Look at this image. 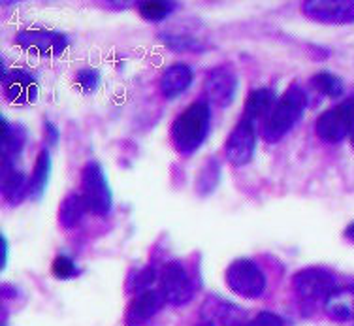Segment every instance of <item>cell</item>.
<instances>
[{
	"mask_svg": "<svg viewBox=\"0 0 354 326\" xmlns=\"http://www.w3.org/2000/svg\"><path fill=\"white\" fill-rule=\"evenodd\" d=\"M209 104L204 100L192 102L183 114L176 117V121L171 123L170 138L177 153L192 155L200 150L209 130Z\"/></svg>",
	"mask_w": 354,
	"mask_h": 326,
	"instance_id": "obj_1",
	"label": "cell"
},
{
	"mask_svg": "<svg viewBox=\"0 0 354 326\" xmlns=\"http://www.w3.org/2000/svg\"><path fill=\"white\" fill-rule=\"evenodd\" d=\"M306 108V91L300 85H292V87L286 89L285 95L281 96L275 104L272 116L268 117V121L264 123L262 138L270 143L279 142L281 138L286 136L294 129V125L300 121Z\"/></svg>",
	"mask_w": 354,
	"mask_h": 326,
	"instance_id": "obj_2",
	"label": "cell"
},
{
	"mask_svg": "<svg viewBox=\"0 0 354 326\" xmlns=\"http://www.w3.org/2000/svg\"><path fill=\"white\" fill-rule=\"evenodd\" d=\"M82 197L87 211L95 215H108L113 206V194L109 189L104 168L96 161H88L82 170Z\"/></svg>",
	"mask_w": 354,
	"mask_h": 326,
	"instance_id": "obj_3",
	"label": "cell"
},
{
	"mask_svg": "<svg viewBox=\"0 0 354 326\" xmlns=\"http://www.w3.org/2000/svg\"><path fill=\"white\" fill-rule=\"evenodd\" d=\"M226 285L243 298H260L266 291L264 272L249 258H238L226 270Z\"/></svg>",
	"mask_w": 354,
	"mask_h": 326,
	"instance_id": "obj_4",
	"label": "cell"
},
{
	"mask_svg": "<svg viewBox=\"0 0 354 326\" xmlns=\"http://www.w3.org/2000/svg\"><path fill=\"white\" fill-rule=\"evenodd\" d=\"M354 116V98L337 104L334 108L326 109L317 119V134L322 142L339 143L348 136L351 123Z\"/></svg>",
	"mask_w": 354,
	"mask_h": 326,
	"instance_id": "obj_5",
	"label": "cell"
},
{
	"mask_svg": "<svg viewBox=\"0 0 354 326\" xmlns=\"http://www.w3.org/2000/svg\"><path fill=\"white\" fill-rule=\"evenodd\" d=\"M294 291L298 292L304 302H326L330 294L335 291V279L322 268H306L294 275Z\"/></svg>",
	"mask_w": 354,
	"mask_h": 326,
	"instance_id": "obj_6",
	"label": "cell"
},
{
	"mask_svg": "<svg viewBox=\"0 0 354 326\" xmlns=\"http://www.w3.org/2000/svg\"><path fill=\"white\" fill-rule=\"evenodd\" d=\"M301 12L309 19L324 25H347L354 23L353 0H306L301 2Z\"/></svg>",
	"mask_w": 354,
	"mask_h": 326,
	"instance_id": "obj_7",
	"label": "cell"
},
{
	"mask_svg": "<svg viewBox=\"0 0 354 326\" xmlns=\"http://www.w3.org/2000/svg\"><path fill=\"white\" fill-rule=\"evenodd\" d=\"M158 291L162 292L166 304H171V306H183L187 302H191L194 289H192V281L183 264L168 262L164 266Z\"/></svg>",
	"mask_w": 354,
	"mask_h": 326,
	"instance_id": "obj_8",
	"label": "cell"
},
{
	"mask_svg": "<svg viewBox=\"0 0 354 326\" xmlns=\"http://www.w3.org/2000/svg\"><path fill=\"white\" fill-rule=\"evenodd\" d=\"M254 150H257V127L241 117V121L234 127L225 143L226 159L234 166H245L254 156Z\"/></svg>",
	"mask_w": 354,
	"mask_h": 326,
	"instance_id": "obj_9",
	"label": "cell"
},
{
	"mask_svg": "<svg viewBox=\"0 0 354 326\" xmlns=\"http://www.w3.org/2000/svg\"><path fill=\"white\" fill-rule=\"evenodd\" d=\"M238 93V75L230 66H218L205 75L204 95L218 108H228Z\"/></svg>",
	"mask_w": 354,
	"mask_h": 326,
	"instance_id": "obj_10",
	"label": "cell"
},
{
	"mask_svg": "<svg viewBox=\"0 0 354 326\" xmlns=\"http://www.w3.org/2000/svg\"><path fill=\"white\" fill-rule=\"evenodd\" d=\"M15 44L30 53L61 55L68 48V38L53 30H23L15 36Z\"/></svg>",
	"mask_w": 354,
	"mask_h": 326,
	"instance_id": "obj_11",
	"label": "cell"
},
{
	"mask_svg": "<svg viewBox=\"0 0 354 326\" xmlns=\"http://www.w3.org/2000/svg\"><path fill=\"white\" fill-rule=\"evenodd\" d=\"M164 304H166V300H164L160 291L147 289V291L138 292L136 296L132 298V302L129 304V309H127V315H124V323H127V326L143 325L153 315H157Z\"/></svg>",
	"mask_w": 354,
	"mask_h": 326,
	"instance_id": "obj_12",
	"label": "cell"
},
{
	"mask_svg": "<svg viewBox=\"0 0 354 326\" xmlns=\"http://www.w3.org/2000/svg\"><path fill=\"white\" fill-rule=\"evenodd\" d=\"M2 87L10 102L28 104L36 100V80L25 70L2 69Z\"/></svg>",
	"mask_w": 354,
	"mask_h": 326,
	"instance_id": "obj_13",
	"label": "cell"
},
{
	"mask_svg": "<svg viewBox=\"0 0 354 326\" xmlns=\"http://www.w3.org/2000/svg\"><path fill=\"white\" fill-rule=\"evenodd\" d=\"M202 319L207 326H239L245 323V311L221 298H207L202 306Z\"/></svg>",
	"mask_w": 354,
	"mask_h": 326,
	"instance_id": "obj_14",
	"label": "cell"
},
{
	"mask_svg": "<svg viewBox=\"0 0 354 326\" xmlns=\"http://www.w3.org/2000/svg\"><path fill=\"white\" fill-rule=\"evenodd\" d=\"M277 104V96L272 89L262 87L254 89L245 102V111H243V119L252 123L257 127V123L268 121V117L272 116L273 108Z\"/></svg>",
	"mask_w": 354,
	"mask_h": 326,
	"instance_id": "obj_15",
	"label": "cell"
},
{
	"mask_svg": "<svg viewBox=\"0 0 354 326\" xmlns=\"http://www.w3.org/2000/svg\"><path fill=\"white\" fill-rule=\"evenodd\" d=\"M191 66L185 62H176V64H171L164 70L162 78H160V93L164 95V98H177L191 87Z\"/></svg>",
	"mask_w": 354,
	"mask_h": 326,
	"instance_id": "obj_16",
	"label": "cell"
},
{
	"mask_svg": "<svg viewBox=\"0 0 354 326\" xmlns=\"http://www.w3.org/2000/svg\"><path fill=\"white\" fill-rule=\"evenodd\" d=\"M28 192L27 177L17 168L12 159L2 163V194L10 204H19Z\"/></svg>",
	"mask_w": 354,
	"mask_h": 326,
	"instance_id": "obj_17",
	"label": "cell"
},
{
	"mask_svg": "<svg viewBox=\"0 0 354 326\" xmlns=\"http://www.w3.org/2000/svg\"><path fill=\"white\" fill-rule=\"evenodd\" d=\"M324 311L330 319L348 323L354 320V287L335 289L324 302Z\"/></svg>",
	"mask_w": 354,
	"mask_h": 326,
	"instance_id": "obj_18",
	"label": "cell"
},
{
	"mask_svg": "<svg viewBox=\"0 0 354 326\" xmlns=\"http://www.w3.org/2000/svg\"><path fill=\"white\" fill-rule=\"evenodd\" d=\"M49 172H51V156H49L48 150H41L36 156L35 170H32V176H30V181H28V194L35 200H40L41 194L46 192Z\"/></svg>",
	"mask_w": 354,
	"mask_h": 326,
	"instance_id": "obj_19",
	"label": "cell"
},
{
	"mask_svg": "<svg viewBox=\"0 0 354 326\" xmlns=\"http://www.w3.org/2000/svg\"><path fill=\"white\" fill-rule=\"evenodd\" d=\"M87 211L85 200H83L82 192H70L68 197L62 200L61 210H59V219L64 228H75L77 224L82 223L83 213Z\"/></svg>",
	"mask_w": 354,
	"mask_h": 326,
	"instance_id": "obj_20",
	"label": "cell"
},
{
	"mask_svg": "<svg viewBox=\"0 0 354 326\" xmlns=\"http://www.w3.org/2000/svg\"><path fill=\"white\" fill-rule=\"evenodd\" d=\"M0 123H2V153H4V159H14V155L19 153L23 142H25L23 130L17 129L15 125H10L4 117L0 119Z\"/></svg>",
	"mask_w": 354,
	"mask_h": 326,
	"instance_id": "obj_21",
	"label": "cell"
},
{
	"mask_svg": "<svg viewBox=\"0 0 354 326\" xmlns=\"http://www.w3.org/2000/svg\"><path fill=\"white\" fill-rule=\"evenodd\" d=\"M311 85H313L319 93L326 95L328 98H337L343 95V83L337 75L330 74V72H320V74L311 78Z\"/></svg>",
	"mask_w": 354,
	"mask_h": 326,
	"instance_id": "obj_22",
	"label": "cell"
},
{
	"mask_svg": "<svg viewBox=\"0 0 354 326\" xmlns=\"http://www.w3.org/2000/svg\"><path fill=\"white\" fill-rule=\"evenodd\" d=\"M138 10H140V15L145 21L158 23V21L166 19L171 14L174 4L171 2H160V0H149V2H140Z\"/></svg>",
	"mask_w": 354,
	"mask_h": 326,
	"instance_id": "obj_23",
	"label": "cell"
},
{
	"mask_svg": "<svg viewBox=\"0 0 354 326\" xmlns=\"http://www.w3.org/2000/svg\"><path fill=\"white\" fill-rule=\"evenodd\" d=\"M75 82L82 87L83 93H91V91H95V89L98 87V83H100V74H98V70L95 69H83L77 72V75H75Z\"/></svg>",
	"mask_w": 354,
	"mask_h": 326,
	"instance_id": "obj_24",
	"label": "cell"
},
{
	"mask_svg": "<svg viewBox=\"0 0 354 326\" xmlns=\"http://www.w3.org/2000/svg\"><path fill=\"white\" fill-rule=\"evenodd\" d=\"M53 273L59 279H70V278H74L75 273H77V268H75L74 260H72V258L61 255V257L55 258Z\"/></svg>",
	"mask_w": 354,
	"mask_h": 326,
	"instance_id": "obj_25",
	"label": "cell"
},
{
	"mask_svg": "<svg viewBox=\"0 0 354 326\" xmlns=\"http://www.w3.org/2000/svg\"><path fill=\"white\" fill-rule=\"evenodd\" d=\"M239 326H283V320L277 315H273V313L262 311L254 319L245 320V323H241Z\"/></svg>",
	"mask_w": 354,
	"mask_h": 326,
	"instance_id": "obj_26",
	"label": "cell"
},
{
	"mask_svg": "<svg viewBox=\"0 0 354 326\" xmlns=\"http://www.w3.org/2000/svg\"><path fill=\"white\" fill-rule=\"evenodd\" d=\"M46 138H48V142L51 145L59 142V130H57L53 123H46Z\"/></svg>",
	"mask_w": 354,
	"mask_h": 326,
	"instance_id": "obj_27",
	"label": "cell"
},
{
	"mask_svg": "<svg viewBox=\"0 0 354 326\" xmlns=\"http://www.w3.org/2000/svg\"><path fill=\"white\" fill-rule=\"evenodd\" d=\"M0 258H2V262H0V264H2V268H4V266H6V262H8V239H6V236H0Z\"/></svg>",
	"mask_w": 354,
	"mask_h": 326,
	"instance_id": "obj_28",
	"label": "cell"
},
{
	"mask_svg": "<svg viewBox=\"0 0 354 326\" xmlns=\"http://www.w3.org/2000/svg\"><path fill=\"white\" fill-rule=\"evenodd\" d=\"M345 238H347L348 242H353V244H354V223H351L347 226V230H345Z\"/></svg>",
	"mask_w": 354,
	"mask_h": 326,
	"instance_id": "obj_29",
	"label": "cell"
},
{
	"mask_svg": "<svg viewBox=\"0 0 354 326\" xmlns=\"http://www.w3.org/2000/svg\"><path fill=\"white\" fill-rule=\"evenodd\" d=\"M348 140L353 143L354 147V116H353V123H351V130H348Z\"/></svg>",
	"mask_w": 354,
	"mask_h": 326,
	"instance_id": "obj_30",
	"label": "cell"
},
{
	"mask_svg": "<svg viewBox=\"0 0 354 326\" xmlns=\"http://www.w3.org/2000/svg\"><path fill=\"white\" fill-rule=\"evenodd\" d=\"M198 326H207V325H204V323H202V325H198Z\"/></svg>",
	"mask_w": 354,
	"mask_h": 326,
	"instance_id": "obj_31",
	"label": "cell"
}]
</instances>
